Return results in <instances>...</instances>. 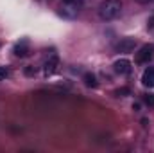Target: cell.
<instances>
[{
  "instance_id": "cell-10",
  "label": "cell",
  "mask_w": 154,
  "mask_h": 153,
  "mask_svg": "<svg viewBox=\"0 0 154 153\" xmlns=\"http://www.w3.org/2000/svg\"><path fill=\"white\" fill-rule=\"evenodd\" d=\"M7 77H9V69L4 67V65H0V81H4V79H7Z\"/></svg>"
},
{
  "instance_id": "cell-7",
  "label": "cell",
  "mask_w": 154,
  "mask_h": 153,
  "mask_svg": "<svg viewBox=\"0 0 154 153\" xmlns=\"http://www.w3.org/2000/svg\"><path fill=\"white\" fill-rule=\"evenodd\" d=\"M13 52H14V56H18V58L27 56V54H29V41H27V40H22L20 43H16V45H14Z\"/></svg>"
},
{
  "instance_id": "cell-14",
  "label": "cell",
  "mask_w": 154,
  "mask_h": 153,
  "mask_svg": "<svg viewBox=\"0 0 154 153\" xmlns=\"http://www.w3.org/2000/svg\"><path fill=\"white\" fill-rule=\"evenodd\" d=\"M65 2H77L79 4V0H65Z\"/></svg>"
},
{
  "instance_id": "cell-3",
  "label": "cell",
  "mask_w": 154,
  "mask_h": 153,
  "mask_svg": "<svg viewBox=\"0 0 154 153\" xmlns=\"http://www.w3.org/2000/svg\"><path fill=\"white\" fill-rule=\"evenodd\" d=\"M57 67H59V58H57L56 52H52V54L45 60V63H43V76L45 77L52 76V74L57 70Z\"/></svg>"
},
{
  "instance_id": "cell-13",
  "label": "cell",
  "mask_w": 154,
  "mask_h": 153,
  "mask_svg": "<svg viewBox=\"0 0 154 153\" xmlns=\"http://www.w3.org/2000/svg\"><path fill=\"white\" fill-rule=\"evenodd\" d=\"M136 2H140V4H149L151 0H136Z\"/></svg>"
},
{
  "instance_id": "cell-12",
  "label": "cell",
  "mask_w": 154,
  "mask_h": 153,
  "mask_svg": "<svg viewBox=\"0 0 154 153\" xmlns=\"http://www.w3.org/2000/svg\"><path fill=\"white\" fill-rule=\"evenodd\" d=\"M125 94H129V88H120V90H116V96H118V97H124Z\"/></svg>"
},
{
  "instance_id": "cell-6",
  "label": "cell",
  "mask_w": 154,
  "mask_h": 153,
  "mask_svg": "<svg viewBox=\"0 0 154 153\" xmlns=\"http://www.w3.org/2000/svg\"><path fill=\"white\" fill-rule=\"evenodd\" d=\"M134 45H136L134 38H122L116 43V50L118 52H131V50H134Z\"/></svg>"
},
{
  "instance_id": "cell-8",
  "label": "cell",
  "mask_w": 154,
  "mask_h": 153,
  "mask_svg": "<svg viewBox=\"0 0 154 153\" xmlns=\"http://www.w3.org/2000/svg\"><path fill=\"white\" fill-rule=\"evenodd\" d=\"M142 83H143V86L152 88L154 86V69H147V70L143 72V76H142Z\"/></svg>"
},
{
  "instance_id": "cell-9",
  "label": "cell",
  "mask_w": 154,
  "mask_h": 153,
  "mask_svg": "<svg viewBox=\"0 0 154 153\" xmlns=\"http://www.w3.org/2000/svg\"><path fill=\"white\" fill-rule=\"evenodd\" d=\"M84 83H86V86H91V88H97L99 86V83H97V77L93 76V74H84Z\"/></svg>"
},
{
  "instance_id": "cell-5",
  "label": "cell",
  "mask_w": 154,
  "mask_h": 153,
  "mask_svg": "<svg viewBox=\"0 0 154 153\" xmlns=\"http://www.w3.org/2000/svg\"><path fill=\"white\" fill-rule=\"evenodd\" d=\"M113 69H115L116 74L125 76V74H129V72H131V61H129V60H125V58H120V60H116L115 63H113Z\"/></svg>"
},
{
  "instance_id": "cell-11",
  "label": "cell",
  "mask_w": 154,
  "mask_h": 153,
  "mask_svg": "<svg viewBox=\"0 0 154 153\" xmlns=\"http://www.w3.org/2000/svg\"><path fill=\"white\" fill-rule=\"evenodd\" d=\"M143 101H145V103H147V105H149L151 108L154 106V96H152V94H147V96L143 97Z\"/></svg>"
},
{
  "instance_id": "cell-2",
  "label": "cell",
  "mask_w": 154,
  "mask_h": 153,
  "mask_svg": "<svg viewBox=\"0 0 154 153\" xmlns=\"http://www.w3.org/2000/svg\"><path fill=\"white\" fill-rule=\"evenodd\" d=\"M59 15L65 18H70V20L77 18L79 16V4L77 2H63L59 5Z\"/></svg>"
},
{
  "instance_id": "cell-4",
  "label": "cell",
  "mask_w": 154,
  "mask_h": 153,
  "mask_svg": "<svg viewBox=\"0 0 154 153\" xmlns=\"http://www.w3.org/2000/svg\"><path fill=\"white\" fill-rule=\"evenodd\" d=\"M154 58V45H142L136 52V63H149Z\"/></svg>"
},
{
  "instance_id": "cell-1",
  "label": "cell",
  "mask_w": 154,
  "mask_h": 153,
  "mask_svg": "<svg viewBox=\"0 0 154 153\" xmlns=\"http://www.w3.org/2000/svg\"><path fill=\"white\" fill-rule=\"evenodd\" d=\"M122 13V2L120 0H104L99 5V16L104 22H111L120 16Z\"/></svg>"
}]
</instances>
